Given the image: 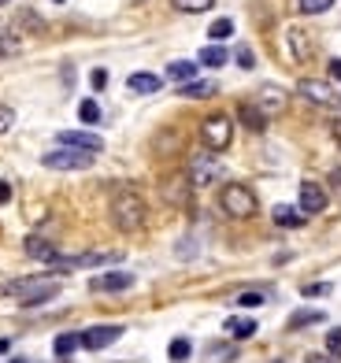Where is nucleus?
<instances>
[{
    "instance_id": "f257e3e1",
    "label": "nucleus",
    "mask_w": 341,
    "mask_h": 363,
    "mask_svg": "<svg viewBox=\"0 0 341 363\" xmlns=\"http://www.w3.org/2000/svg\"><path fill=\"white\" fill-rule=\"evenodd\" d=\"M60 278H48V274H34V278H15V282H4L0 286V296H11L19 301L23 308H38V304H48L60 296Z\"/></svg>"
},
{
    "instance_id": "f03ea898",
    "label": "nucleus",
    "mask_w": 341,
    "mask_h": 363,
    "mask_svg": "<svg viewBox=\"0 0 341 363\" xmlns=\"http://www.w3.org/2000/svg\"><path fill=\"white\" fill-rule=\"evenodd\" d=\"M108 211H111V223H116L123 234H138V230H145V223H149V204H145V196L138 189H116Z\"/></svg>"
},
{
    "instance_id": "7ed1b4c3",
    "label": "nucleus",
    "mask_w": 341,
    "mask_h": 363,
    "mask_svg": "<svg viewBox=\"0 0 341 363\" xmlns=\"http://www.w3.org/2000/svg\"><path fill=\"white\" fill-rule=\"evenodd\" d=\"M219 208L230 219H252L259 204H256V193L245 186V182H226V186L219 189Z\"/></svg>"
},
{
    "instance_id": "20e7f679",
    "label": "nucleus",
    "mask_w": 341,
    "mask_h": 363,
    "mask_svg": "<svg viewBox=\"0 0 341 363\" xmlns=\"http://www.w3.org/2000/svg\"><path fill=\"white\" fill-rule=\"evenodd\" d=\"M93 152H82V148H67V145H56L52 152L41 156V167L48 171H89L93 167Z\"/></svg>"
},
{
    "instance_id": "39448f33",
    "label": "nucleus",
    "mask_w": 341,
    "mask_h": 363,
    "mask_svg": "<svg viewBox=\"0 0 341 363\" xmlns=\"http://www.w3.org/2000/svg\"><path fill=\"white\" fill-rule=\"evenodd\" d=\"M201 138L208 145V152H226L234 141V123L226 119V115H208L201 123Z\"/></svg>"
},
{
    "instance_id": "423d86ee",
    "label": "nucleus",
    "mask_w": 341,
    "mask_h": 363,
    "mask_svg": "<svg viewBox=\"0 0 341 363\" xmlns=\"http://www.w3.org/2000/svg\"><path fill=\"white\" fill-rule=\"evenodd\" d=\"M297 93L304 96L308 104H315V108H327V111H334V115H341V96L327 86V82H319V78H304V82H297Z\"/></svg>"
},
{
    "instance_id": "0eeeda50",
    "label": "nucleus",
    "mask_w": 341,
    "mask_h": 363,
    "mask_svg": "<svg viewBox=\"0 0 341 363\" xmlns=\"http://www.w3.org/2000/svg\"><path fill=\"white\" fill-rule=\"evenodd\" d=\"M119 263V252H78V256H56V271H78V267H108Z\"/></svg>"
},
{
    "instance_id": "6e6552de",
    "label": "nucleus",
    "mask_w": 341,
    "mask_h": 363,
    "mask_svg": "<svg viewBox=\"0 0 341 363\" xmlns=\"http://www.w3.org/2000/svg\"><path fill=\"white\" fill-rule=\"evenodd\" d=\"M82 349H89V352H101V349H108V345H116L119 337H123V326H116V323H104V326H89V330H82Z\"/></svg>"
},
{
    "instance_id": "1a4fd4ad",
    "label": "nucleus",
    "mask_w": 341,
    "mask_h": 363,
    "mask_svg": "<svg viewBox=\"0 0 341 363\" xmlns=\"http://www.w3.org/2000/svg\"><path fill=\"white\" fill-rule=\"evenodd\" d=\"M130 286H134V274H130V271H104V274L89 278V289L93 293H123Z\"/></svg>"
},
{
    "instance_id": "9d476101",
    "label": "nucleus",
    "mask_w": 341,
    "mask_h": 363,
    "mask_svg": "<svg viewBox=\"0 0 341 363\" xmlns=\"http://www.w3.org/2000/svg\"><path fill=\"white\" fill-rule=\"evenodd\" d=\"M301 211L304 216H319V211H327V189L319 186V182H301Z\"/></svg>"
},
{
    "instance_id": "9b49d317",
    "label": "nucleus",
    "mask_w": 341,
    "mask_h": 363,
    "mask_svg": "<svg viewBox=\"0 0 341 363\" xmlns=\"http://www.w3.org/2000/svg\"><path fill=\"white\" fill-rule=\"evenodd\" d=\"M23 252H26L30 259H38V263H56V256H60L56 241H48V238H41V234H30V238L23 241Z\"/></svg>"
},
{
    "instance_id": "f8f14e48",
    "label": "nucleus",
    "mask_w": 341,
    "mask_h": 363,
    "mask_svg": "<svg viewBox=\"0 0 341 363\" xmlns=\"http://www.w3.org/2000/svg\"><path fill=\"white\" fill-rule=\"evenodd\" d=\"M60 145H67V148H82V152H104V141L96 138V134H86V130H63V134L56 138Z\"/></svg>"
},
{
    "instance_id": "ddd939ff",
    "label": "nucleus",
    "mask_w": 341,
    "mask_h": 363,
    "mask_svg": "<svg viewBox=\"0 0 341 363\" xmlns=\"http://www.w3.org/2000/svg\"><path fill=\"white\" fill-rule=\"evenodd\" d=\"M223 171H219V163L212 160V156H197V160H193L189 163V186H208V182H216Z\"/></svg>"
},
{
    "instance_id": "4468645a",
    "label": "nucleus",
    "mask_w": 341,
    "mask_h": 363,
    "mask_svg": "<svg viewBox=\"0 0 341 363\" xmlns=\"http://www.w3.org/2000/svg\"><path fill=\"white\" fill-rule=\"evenodd\" d=\"M256 108L271 119V115H279V111L286 108V93H282L279 86H264V89L256 93Z\"/></svg>"
},
{
    "instance_id": "2eb2a0df",
    "label": "nucleus",
    "mask_w": 341,
    "mask_h": 363,
    "mask_svg": "<svg viewBox=\"0 0 341 363\" xmlns=\"http://www.w3.org/2000/svg\"><path fill=\"white\" fill-rule=\"evenodd\" d=\"M237 119L245 123V126L252 130V134H259V130H267V123H271L267 115L256 108V101H241V104H237Z\"/></svg>"
},
{
    "instance_id": "dca6fc26",
    "label": "nucleus",
    "mask_w": 341,
    "mask_h": 363,
    "mask_svg": "<svg viewBox=\"0 0 341 363\" xmlns=\"http://www.w3.org/2000/svg\"><path fill=\"white\" fill-rule=\"evenodd\" d=\"M160 86H164V78H160V74H149V71H138V74L126 78V89H130V93H141V96L160 93Z\"/></svg>"
},
{
    "instance_id": "f3484780",
    "label": "nucleus",
    "mask_w": 341,
    "mask_h": 363,
    "mask_svg": "<svg viewBox=\"0 0 341 363\" xmlns=\"http://www.w3.org/2000/svg\"><path fill=\"white\" fill-rule=\"evenodd\" d=\"M286 41H289V52H294L297 63H308V56H312V41H308V34L301 26H289L286 30Z\"/></svg>"
},
{
    "instance_id": "a211bd4d",
    "label": "nucleus",
    "mask_w": 341,
    "mask_h": 363,
    "mask_svg": "<svg viewBox=\"0 0 341 363\" xmlns=\"http://www.w3.org/2000/svg\"><path fill=\"white\" fill-rule=\"evenodd\" d=\"M223 330H226V334H230L234 341H249L252 334H256V319H245V315H230V319H226L223 323Z\"/></svg>"
},
{
    "instance_id": "6ab92c4d",
    "label": "nucleus",
    "mask_w": 341,
    "mask_h": 363,
    "mask_svg": "<svg viewBox=\"0 0 341 363\" xmlns=\"http://www.w3.org/2000/svg\"><path fill=\"white\" fill-rule=\"evenodd\" d=\"M271 219L274 223H279V226H286V230H297V226H304V211L301 208H289V204H279V208H274L271 211Z\"/></svg>"
},
{
    "instance_id": "aec40b11",
    "label": "nucleus",
    "mask_w": 341,
    "mask_h": 363,
    "mask_svg": "<svg viewBox=\"0 0 341 363\" xmlns=\"http://www.w3.org/2000/svg\"><path fill=\"white\" fill-rule=\"evenodd\" d=\"M197 67H201V63L174 60V63H167V78H174V82H182V86H186V82H193V78H197Z\"/></svg>"
},
{
    "instance_id": "412c9836",
    "label": "nucleus",
    "mask_w": 341,
    "mask_h": 363,
    "mask_svg": "<svg viewBox=\"0 0 341 363\" xmlns=\"http://www.w3.org/2000/svg\"><path fill=\"white\" fill-rule=\"evenodd\" d=\"M226 60H230V56H226V48H223V45H204V48H201V56H197L201 67H223Z\"/></svg>"
},
{
    "instance_id": "4be33fe9",
    "label": "nucleus",
    "mask_w": 341,
    "mask_h": 363,
    "mask_svg": "<svg viewBox=\"0 0 341 363\" xmlns=\"http://www.w3.org/2000/svg\"><path fill=\"white\" fill-rule=\"evenodd\" d=\"M164 196L171 204H186L189 201V178H171L164 186Z\"/></svg>"
},
{
    "instance_id": "5701e85b",
    "label": "nucleus",
    "mask_w": 341,
    "mask_h": 363,
    "mask_svg": "<svg viewBox=\"0 0 341 363\" xmlns=\"http://www.w3.org/2000/svg\"><path fill=\"white\" fill-rule=\"evenodd\" d=\"M315 323H327V315H323V311H315V308H304V311H294V315H289V330H301V326H315Z\"/></svg>"
},
{
    "instance_id": "b1692460",
    "label": "nucleus",
    "mask_w": 341,
    "mask_h": 363,
    "mask_svg": "<svg viewBox=\"0 0 341 363\" xmlns=\"http://www.w3.org/2000/svg\"><path fill=\"white\" fill-rule=\"evenodd\" d=\"M178 93L189 96V101H204V96H216L219 89L212 86V82H186V86H178Z\"/></svg>"
},
{
    "instance_id": "393cba45",
    "label": "nucleus",
    "mask_w": 341,
    "mask_h": 363,
    "mask_svg": "<svg viewBox=\"0 0 341 363\" xmlns=\"http://www.w3.org/2000/svg\"><path fill=\"white\" fill-rule=\"evenodd\" d=\"M74 349H82V337H78V334H60V337L52 341V352H56L60 359L74 356Z\"/></svg>"
},
{
    "instance_id": "a878e982",
    "label": "nucleus",
    "mask_w": 341,
    "mask_h": 363,
    "mask_svg": "<svg viewBox=\"0 0 341 363\" xmlns=\"http://www.w3.org/2000/svg\"><path fill=\"white\" fill-rule=\"evenodd\" d=\"M237 356L234 345H226V341H212L208 345V363H230Z\"/></svg>"
},
{
    "instance_id": "bb28decb",
    "label": "nucleus",
    "mask_w": 341,
    "mask_h": 363,
    "mask_svg": "<svg viewBox=\"0 0 341 363\" xmlns=\"http://www.w3.org/2000/svg\"><path fill=\"white\" fill-rule=\"evenodd\" d=\"M174 11H186V15H201V11H212L216 0H171Z\"/></svg>"
},
{
    "instance_id": "cd10ccee",
    "label": "nucleus",
    "mask_w": 341,
    "mask_h": 363,
    "mask_svg": "<svg viewBox=\"0 0 341 363\" xmlns=\"http://www.w3.org/2000/svg\"><path fill=\"white\" fill-rule=\"evenodd\" d=\"M167 356H171L174 363H186V359L193 356V345H189V337H174V341L167 345Z\"/></svg>"
},
{
    "instance_id": "c85d7f7f",
    "label": "nucleus",
    "mask_w": 341,
    "mask_h": 363,
    "mask_svg": "<svg viewBox=\"0 0 341 363\" xmlns=\"http://www.w3.org/2000/svg\"><path fill=\"white\" fill-rule=\"evenodd\" d=\"M234 304H237V308H259V304H267V293L245 289V293H237V296H234Z\"/></svg>"
},
{
    "instance_id": "c756f323",
    "label": "nucleus",
    "mask_w": 341,
    "mask_h": 363,
    "mask_svg": "<svg viewBox=\"0 0 341 363\" xmlns=\"http://www.w3.org/2000/svg\"><path fill=\"white\" fill-rule=\"evenodd\" d=\"M230 34H234V23H230V19H216L212 26H208V38H212L216 45H219V41H226Z\"/></svg>"
},
{
    "instance_id": "7c9ffc66",
    "label": "nucleus",
    "mask_w": 341,
    "mask_h": 363,
    "mask_svg": "<svg viewBox=\"0 0 341 363\" xmlns=\"http://www.w3.org/2000/svg\"><path fill=\"white\" fill-rule=\"evenodd\" d=\"M78 119H82V123H101V104H96V101H82V104H78Z\"/></svg>"
},
{
    "instance_id": "2f4dec72",
    "label": "nucleus",
    "mask_w": 341,
    "mask_h": 363,
    "mask_svg": "<svg viewBox=\"0 0 341 363\" xmlns=\"http://www.w3.org/2000/svg\"><path fill=\"white\" fill-rule=\"evenodd\" d=\"M330 4H337V0H297V8H301V15H323Z\"/></svg>"
},
{
    "instance_id": "473e14b6",
    "label": "nucleus",
    "mask_w": 341,
    "mask_h": 363,
    "mask_svg": "<svg viewBox=\"0 0 341 363\" xmlns=\"http://www.w3.org/2000/svg\"><path fill=\"white\" fill-rule=\"evenodd\" d=\"M327 352L334 359H341V326L337 330H327Z\"/></svg>"
},
{
    "instance_id": "72a5a7b5",
    "label": "nucleus",
    "mask_w": 341,
    "mask_h": 363,
    "mask_svg": "<svg viewBox=\"0 0 341 363\" xmlns=\"http://www.w3.org/2000/svg\"><path fill=\"white\" fill-rule=\"evenodd\" d=\"M237 67H245V71L256 67V56H252V48H249V45H241V48H237Z\"/></svg>"
},
{
    "instance_id": "f704fd0d",
    "label": "nucleus",
    "mask_w": 341,
    "mask_h": 363,
    "mask_svg": "<svg viewBox=\"0 0 341 363\" xmlns=\"http://www.w3.org/2000/svg\"><path fill=\"white\" fill-rule=\"evenodd\" d=\"M11 126H15V111H11V104H0V134H8Z\"/></svg>"
},
{
    "instance_id": "c9c22d12",
    "label": "nucleus",
    "mask_w": 341,
    "mask_h": 363,
    "mask_svg": "<svg viewBox=\"0 0 341 363\" xmlns=\"http://www.w3.org/2000/svg\"><path fill=\"white\" fill-rule=\"evenodd\" d=\"M11 52H19V41H11L8 34H0V56H11Z\"/></svg>"
},
{
    "instance_id": "e433bc0d",
    "label": "nucleus",
    "mask_w": 341,
    "mask_h": 363,
    "mask_svg": "<svg viewBox=\"0 0 341 363\" xmlns=\"http://www.w3.org/2000/svg\"><path fill=\"white\" fill-rule=\"evenodd\" d=\"M330 286L327 282H315V286H304V296H327Z\"/></svg>"
},
{
    "instance_id": "4c0bfd02",
    "label": "nucleus",
    "mask_w": 341,
    "mask_h": 363,
    "mask_svg": "<svg viewBox=\"0 0 341 363\" xmlns=\"http://www.w3.org/2000/svg\"><path fill=\"white\" fill-rule=\"evenodd\" d=\"M104 86H108V71L96 67V71H93V89H104Z\"/></svg>"
},
{
    "instance_id": "58836bf2",
    "label": "nucleus",
    "mask_w": 341,
    "mask_h": 363,
    "mask_svg": "<svg viewBox=\"0 0 341 363\" xmlns=\"http://www.w3.org/2000/svg\"><path fill=\"white\" fill-rule=\"evenodd\" d=\"M304 363H334V359H330V356H323V352H308Z\"/></svg>"
},
{
    "instance_id": "ea45409f",
    "label": "nucleus",
    "mask_w": 341,
    "mask_h": 363,
    "mask_svg": "<svg viewBox=\"0 0 341 363\" xmlns=\"http://www.w3.org/2000/svg\"><path fill=\"white\" fill-rule=\"evenodd\" d=\"M8 201H11V186H8L4 178H0V204H8Z\"/></svg>"
},
{
    "instance_id": "a19ab883",
    "label": "nucleus",
    "mask_w": 341,
    "mask_h": 363,
    "mask_svg": "<svg viewBox=\"0 0 341 363\" xmlns=\"http://www.w3.org/2000/svg\"><path fill=\"white\" fill-rule=\"evenodd\" d=\"M330 78L341 82V60H330Z\"/></svg>"
},
{
    "instance_id": "79ce46f5",
    "label": "nucleus",
    "mask_w": 341,
    "mask_h": 363,
    "mask_svg": "<svg viewBox=\"0 0 341 363\" xmlns=\"http://www.w3.org/2000/svg\"><path fill=\"white\" fill-rule=\"evenodd\" d=\"M330 182H334V189H341V167H337V171L330 174Z\"/></svg>"
},
{
    "instance_id": "37998d69",
    "label": "nucleus",
    "mask_w": 341,
    "mask_h": 363,
    "mask_svg": "<svg viewBox=\"0 0 341 363\" xmlns=\"http://www.w3.org/2000/svg\"><path fill=\"white\" fill-rule=\"evenodd\" d=\"M8 349H11V341H8V337H0V352H8Z\"/></svg>"
},
{
    "instance_id": "c03bdc74",
    "label": "nucleus",
    "mask_w": 341,
    "mask_h": 363,
    "mask_svg": "<svg viewBox=\"0 0 341 363\" xmlns=\"http://www.w3.org/2000/svg\"><path fill=\"white\" fill-rule=\"evenodd\" d=\"M4 4H11V0H0V8H4Z\"/></svg>"
},
{
    "instance_id": "a18cd8bd",
    "label": "nucleus",
    "mask_w": 341,
    "mask_h": 363,
    "mask_svg": "<svg viewBox=\"0 0 341 363\" xmlns=\"http://www.w3.org/2000/svg\"><path fill=\"white\" fill-rule=\"evenodd\" d=\"M11 363H23V359H11Z\"/></svg>"
}]
</instances>
